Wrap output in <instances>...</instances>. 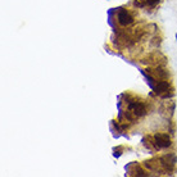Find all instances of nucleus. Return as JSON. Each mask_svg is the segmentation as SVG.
Masks as SVG:
<instances>
[{"label": "nucleus", "instance_id": "nucleus-1", "mask_svg": "<svg viewBox=\"0 0 177 177\" xmlns=\"http://www.w3.org/2000/svg\"><path fill=\"white\" fill-rule=\"evenodd\" d=\"M148 73L152 75L154 79H159V80H167L169 75H168V71H166L163 67L160 66H155V68H148Z\"/></svg>", "mask_w": 177, "mask_h": 177}, {"label": "nucleus", "instance_id": "nucleus-2", "mask_svg": "<svg viewBox=\"0 0 177 177\" xmlns=\"http://www.w3.org/2000/svg\"><path fill=\"white\" fill-rule=\"evenodd\" d=\"M130 110L131 113L135 117H143L146 114V107H145V104L144 103H141V102H135V103H131L130 104Z\"/></svg>", "mask_w": 177, "mask_h": 177}, {"label": "nucleus", "instance_id": "nucleus-3", "mask_svg": "<svg viewBox=\"0 0 177 177\" xmlns=\"http://www.w3.org/2000/svg\"><path fill=\"white\" fill-rule=\"evenodd\" d=\"M154 141L159 148H168L172 145L171 137L167 133H155L154 135Z\"/></svg>", "mask_w": 177, "mask_h": 177}, {"label": "nucleus", "instance_id": "nucleus-4", "mask_svg": "<svg viewBox=\"0 0 177 177\" xmlns=\"http://www.w3.org/2000/svg\"><path fill=\"white\" fill-rule=\"evenodd\" d=\"M176 160H177V158L175 157L173 154H167V155H163V157L159 158V163L164 167L166 172H167L168 169L171 171V169L173 168V166H175V163H176Z\"/></svg>", "mask_w": 177, "mask_h": 177}, {"label": "nucleus", "instance_id": "nucleus-5", "mask_svg": "<svg viewBox=\"0 0 177 177\" xmlns=\"http://www.w3.org/2000/svg\"><path fill=\"white\" fill-rule=\"evenodd\" d=\"M118 23L123 26V27H127L133 23V17L132 14L129 13L127 10H121L118 13Z\"/></svg>", "mask_w": 177, "mask_h": 177}, {"label": "nucleus", "instance_id": "nucleus-6", "mask_svg": "<svg viewBox=\"0 0 177 177\" xmlns=\"http://www.w3.org/2000/svg\"><path fill=\"white\" fill-rule=\"evenodd\" d=\"M154 91H155V94L163 96L164 94H168V91H172L171 83L167 81H158L157 85L154 86Z\"/></svg>", "mask_w": 177, "mask_h": 177}, {"label": "nucleus", "instance_id": "nucleus-7", "mask_svg": "<svg viewBox=\"0 0 177 177\" xmlns=\"http://www.w3.org/2000/svg\"><path fill=\"white\" fill-rule=\"evenodd\" d=\"M144 167L148 168L149 171H154V172H158L159 171V160L158 159H148L144 162Z\"/></svg>", "mask_w": 177, "mask_h": 177}, {"label": "nucleus", "instance_id": "nucleus-8", "mask_svg": "<svg viewBox=\"0 0 177 177\" xmlns=\"http://www.w3.org/2000/svg\"><path fill=\"white\" fill-rule=\"evenodd\" d=\"M132 172H133V175H135V176H146V173L143 171V169H141L140 167H136V166L133 167V171Z\"/></svg>", "mask_w": 177, "mask_h": 177}, {"label": "nucleus", "instance_id": "nucleus-9", "mask_svg": "<svg viewBox=\"0 0 177 177\" xmlns=\"http://www.w3.org/2000/svg\"><path fill=\"white\" fill-rule=\"evenodd\" d=\"M133 6L144 8V6H146V2H145V0H133Z\"/></svg>", "mask_w": 177, "mask_h": 177}, {"label": "nucleus", "instance_id": "nucleus-10", "mask_svg": "<svg viewBox=\"0 0 177 177\" xmlns=\"http://www.w3.org/2000/svg\"><path fill=\"white\" fill-rule=\"evenodd\" d=\"M150 45L154 46V48H158L160 45V37H154L152 41H150Z\"/></svg>", "mask_w": 177, "mask_h": 177}, {"label": "nucleus", "instance_id": "nucleus-11", "mask_svg": "<svg viewBox=\"0 0 177 177\" xmlns=\"http://www.w3.org/2000/svg\"><path fill=\"white\" fill-rule=\"evenodd\" d=\"M146 2V5H149V6H155L157 5L160 0H145Z\"/></svg>", "mask_w": 177, "mask_h": 177}]
</instances>
